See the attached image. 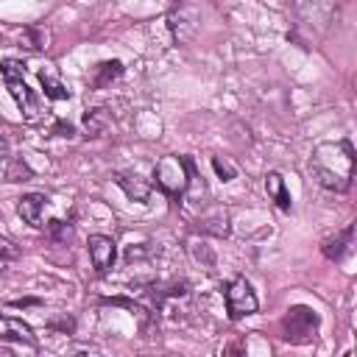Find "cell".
<instances>
[{
  "instance_id": "6da1fadb",
  "label": "cell",
  "mask_w": 357,
  "mask_h": 357,
  "mask_svg": "<svg viewBox=\"0 0 357 357\" xmlns=\"http://www.w3.org/2000/svg\"><path fill=\"white\" fill-rule=\"evenodd\" d=\"M310 170L321 181V187L346 192L351 187L354 176V148L349 139H335V142H321L310 159Z\"/></svg>"
},
{
  "instance_id": "7a4b0ae2",
  "label": "cell",
  "mask_w": 357,
  "mask_h": 357,
  "mask_svg": "<svg viewBox=\"0 0 357 357\" xmlns=\"http://www.w3.org/2000/svg\"><path fill=\"white\" fill-rule=\"evenodd\" d=\"M195 162L190 156H162L153 167V178L156 187L162 192H167L170 198H184L187 187H190V173H192Z\"/></svg>"
},
{
  "instance_id": "3957f363",
  "label": "cell",
  "mask_w": 357,
  "mask_h": 357,
  "mask_svg": "<svg viewBox=\"0 0 357 357\" xmlns=\"http://www.w3.org/2000/svg\"><path fill=\"white\" fill-rule=\"evenodd\" d=\"M0 75H3V81H6V89H8L11 98H14L17 109L22 112V117H25V120H33V117L39 114V95L28 86V81H25V67H22L20 61L8 59V61L0 64Z\"/></svg>"
},
{
  "instance_id": "277c9868",
  "label": "cell",
  "mask_w": 357,
  "mask_h": 357,
  "mask_svg": "<svg viewBox=\"0 0 357 357\" xmlns=\"http://www.w3.org/2000/svg\"><path fill=\"white\" fill-rule=\"evenodd\" d=\"M318 312L312 307H304V304H296L284 312L282 318V340L287 343H312L315 335H318Z\"/></svg>"
},
{
  "instance_id": "5b68a950",
  "label": "cell",
  "mask_w": 357,
  "mask_h": 357,
  "mask_svg": "<svg viewBox=\"0 0 357 357\" xmlns=\"http://www.w3.org/2000/svg\"><path fill=\"white\" fill-rule=\"evenodd\" d=\"M223 298H226V312H229L231 321H240V318H245V315H254L257 307H259V301H257L251 284H248L243 276L231 279V282L223 287Z\"/></svg>"
},
{
  "instance_id": "8992f818",
  "label": "cell",
  "mask_w": 357,
  "mask_h": 357,
  "mask_svg": "<svg viewBox=\"0 0 357 357\" xmlns=\"http://www.w3.org/2000/svg\"><path fill=\"white\" fill-rule=\"evenodd\" d=\"M86 248H89V259H92V265H95L98 273H106V271L114 265L117 243H114L112 237H106V234H92L89 243H86Z\"/></svg>"
},
{
  "instance_id": "52a82bcc",
  "label": "cell",
  "mask_w": 357,
  "mask_h": 357,
  "mask_svg": "<svg viewBox=\"0 0 357 357\" xmlns=\"http://www.w3.org/2000/svg\"><path fill=\"white\" fill-rule=\"evenodd\" d=\"M0 340H11V343H25V346H36V335L33 329L11 315H0Z\"/></svg>"
},
{
  "instance_id": "ba28073f",
  "label": "cell",
  "mask_w": 357,
  "mask_h": 357,
  "mask_svg": "<svg viewBox=\"0 0 357 357\" xmlns=\"http://www.w3.org/2000/svg\"><path fill=\"white\" fill-rule=\"evenodd\" d=\"M45 206H47V198H45V195H39V192H28V195H22V198H20L17 212H20V218H22L28 226L42 229V226H45V223H42Z\"/></svg>"
},
{
  "instance_id": "9c48e42d",
  "label": "cell",
  "mask_w": 357,
  "mask_h": 357,
  "mask_svg": "<svg viewBox=\"0 0 357 357\" xmlns=\"http://www.w3.org/2000/svg\"><path fill=\"white\" fill-rule=\"evenodd\" d=\"M351 240H354V226H346V229H343V231H337L335 237H326V240H324V245H321V251H324V257H326V259L340 262V259L351 251Z\"/></svg>"
},
{
  "instance_id": "30bf717a",
  "label": "cell",
  "mask_w": 357,
  "mask_h": 357,
  "mask_svg": "<svg viewBox=\"0 0 357 357\" xmlns=\"http://www.w3.org/2000/svg\"><path fill=\"white\" fill-rule=\"evenodd\" d=\"M114 181L123 187V192L128 195V198H134V201H148V195H151V184L145 181V178H139L137 173L131 176V173H114Z\"/></svg>"
},
{
  "instance_id": "8fae6325",
  "label": "cell",
  "mask_w": 357,
  "mask_h": 357,
  "mask_svg": "<svg viewBox=\"0 0 357 357\" xmlns=\"http://www.w3.org/2000/svg\"><path fill=\"white\" fill-rule=\"evenodd\" d=\"M265 190H268V198H271L282 212H290L293 201H290V192H287V187H284L282 173H268V176H265Z\"/></svg>"
},
{
  "instance_id": "7c38bea8",
  "label": "cell",
  "mask_w": 357,
  "mask_h": 357,
  "mask_svg": "<svg viewBox=\"0 0 357 357\" xmlns=\"http://www.w3.org/2000/svg\"><path fill=\"white\" fill-rule=\"evenodd\" d=\"M120 73H123V64H120V61H103V64H98L95 73H92V86H95V89H103V86H109L114 78H120Z\"/></svg>"
},
{
  "instance_id": "4fadbf2b",
  "label": "cell",
  "mask_w": 357,
  "mask_h": 357,
  "mask_svg": "<svg viewBox=\"0 0 357 357\" xmlns=\"http://www.w3.org/2000/svg\"><path fill=\"white\" fill-rule=\"evenodd\" d=\"M39 81H42V86H45V95H47L50 100H61V98H67V95H70V92L64 89V84L56 78V73H53L50 67L39 70Z\"/></svg>"
},
{
  "instance_id": "5bb4252c",
  "label": "cell",
  "mask_w": 357,
  "mask_h": 357,
  "mask_svg": "<svg viewBox=\"0 0 357 357\" xmlns=\"http://www.w3.org/2000/svg\"><path fill=\"white\" fill-rule=\"evenodd\" d=\"M229 218H226V212L223 209H212V215H204L201 220H198V226L204 229V231H212V234H218V237H226L229 234V223H226Z\"/></svg>"
},
{
  "instance_id": "9a60e30c",
  "label": "cell",
  "mask_w": 357,
  "mask_h": 357,
  "mask_svg": "<svg viewBox=\"0 0 357 357\" xmlns=\"http://www.w3.org/2000/svg\"><path fill=\"white\" fill-rule=\"evenodd\" d=\"M84 123H86V131H89L92 137H100V134L106 131V126H109V114H106V109H92V112L84 117Z\"/></svg>"
},
{
  "instance_id": "2e32d148",
  "label": "cell",
  "mask_w": 357,
  "mask_h": 357,
  "mask_svg": "<svg viewBox=\"0 0 357 357\" xmlns=\"http://www.w3.org/2000/svg\"><path fill=\"white\" fill-rule=\"evenodd\" d=\"M31 178V167L22 159H11L6 167V181H28Z\"/></svg>"
},
{
  "instance_id": "e0dca14e",
  "label": "cell",
  "mask_w": 357,
  "mask_h": 357,
  "mask_svg": "<svg viewBox=\"0 0 357 357\" xmlns=\"http://www.w3.org/2000/svg\"><path fill=\"white\" fill-rule=\"evenodd\" d=\"M47 234H50L53 240L64 243V240H70V226H67L64 220H50V223H47Z\"/></svg>"
},
{
  "instance_id": "ac0fdd59",
  "label": "cell",
  "mask_w": 357,
  "mask_h": 357,
  "mask_svg": "<svg viewBox=\"0 0 357 357\" xmlns=\"http://www.w3.org/2000/svg\"><path fill=\"white\" fill-rule=\"evenodd\" d=\"M212 167H215V173L223 178V181H229V178H234V167L226 162V159H220V156H212Z\"/></svg>"
},
{
  "instance_id": "d6986e66",
  "label": "cell",
  "mask_w": 357,
  "mask_h": 357,
  "mask_svg": "<svg viewBox=\"0 0 357 357\" xmlns=\"http://www.w3.org/2000/svg\"><path fill=\"white\" fill-rule=\"evenodd\" d=\"M14 257H20V248L11 240L0 237V259H14Z\"/></svg>"
},
{
  "instance_id": "ffe728a7",
  "label": "cell",
  "mask_w": 357,
  "mask_h": 357,
  "mask_svg": "<svg viewBox=\"0 0 357 357\" xmlns=\"http://www.w3.org/2000/svg\"><path fill=\"white\" fill-rule=\"evenodd\" d=\"M6 156H8V142H6L3 137H0V162H3Z\"/></svg>"
}]
</instances>
